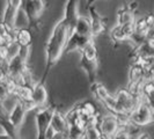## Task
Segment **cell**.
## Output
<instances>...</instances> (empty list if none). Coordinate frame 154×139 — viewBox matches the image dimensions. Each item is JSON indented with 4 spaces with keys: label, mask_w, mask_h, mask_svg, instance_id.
Masks as SVG:
<instances>
[{
    "label": "cell",
    "mask_w": 154,
    "mask_h": 139,
    "mask_svg": "<svg viewBox=\"0 0 154 139\" xmlns=\"http://www.w3.org/2000/svg\"><path fill=\"white\" fill-rule=\"evenodd\" d=\"M80 63L79 66L86 73L91 82L96 81L97 79V70H99V58H97V49L95 44V39H92L85 48L80 51Z\"/></svg>",
    "instance_id": "obj_2"
},
{
    "label": "cell",
    "mask_w": 154,
    "mask_h": 139,
    "mask_svg": "<svg viewBox=\"0 0 154 139\" xmlns=\"http://www.w3.org/2000/svg\"><path fill=\"white\" fill-rule=\"evenodd\" d=\"M49 128L54 133H67L69 132V124L66 121V117L60 110L56 108L52 114V117L50 119Z\"/></svg>",
    "instance_id": "obj_17"
},
{
    "label": "cell",
    "mask_w": 154,
    "mask_h": 139,
    "mask_svg": "<svg viewBox=\"0 0 154 139\" xmlns=\"http://www.w3.org/2000/svg\"><path fill=\"white\" fill-rule=\"evenodd\" d=\"M134 139H151V137L146 132H139L138 134L134 137Z\"/></svg>",
    "instance_id": "obj_30"
},
{
    "label": "cell",
    "mask_w": 154,
    "mask_h": 139,
    "mask_svg": "<svg viewBox=\"0 0 154 139\" xmlns=\"http://www.w3.org/2000/svg\"><path fill=\"white\" fill-rule=\"evenodd\" d=\"M71 32H75L80 36H86V37H92L91 34V22L88 16L86 15H80L78 16L77 21L74 23V27Z\"/></svg>",
    "instance_id": "obj_18"
},
{
    "label": "cell",
    "mask_w": 154,
    "mask_h": 139,
    "mask_svg": "<svg viewBox=\"0 0 154 139\" xmlns=\"http://www.w3.org/2000/svg\"><path fill=\"white\" fill-rule=\"evenodd\" d=\"M153 50H154V37L153 35H151L143 43L133 46L131 52L129 54V58L134 63L140 60V59H143V58L153 57Z\"/></svg>",
    "instance_id": "obj_12"
},
{
    "label": "cell",
    "mask_w": 154,
    "mask_h": 139,
    "mask_svg": "<svg viewBox=\"0 0 154 139\" xmlns=\"http://www.w3.org/2000/svg\"><path fill=\"white\" fill-rule=\"evenodd\" d=\"M23 13L27 17L28 29L32 31H38L43 24L41 16L43 15L46 7L45 0H23Z\"/></svg>",
    "instance_id": "obj_4"
},
{
    "label": "cell",
    "mask_w": 154,
    "mask_h": 139,
    "mask_svg": "<svg viewBox=\"0 0 154 139\" xmlns=\"http://www.w3.org/2000/svg\"><path fill=\"white\" fill-rule=\"evenodd\" d=\"M116 139H134V138H133V137H131V136H129L128 133H125V132H124V130H123V128H122V131L117 134Z\"/></svg>",
    "instance_id": "obj_28"
},
{
    "label": "cell",
    "mask_w": 154,
    "mask_h": 139,
    "mask_svg": "<svg viewBox=\"0 0 154 139\" xmlns=\"http://www.w3.org/2000/svg\"><path fill=\"white\" fill-rule=\"evenodd\" d=\"M71 31H72L71 26L64 19H60L54 24V29L48 39L45 49H44V51H45V67H44V72L42 74V78L39 80L41 84L45 85L46 78L49 77L51 70L54 69V65L62 58Z\"/></svg>",
    "instance_id": "obj_1"
},
{
    "label": "cell",
    "mask_w": 154,
    "mask_h": 139,
    "mask_svg": "<svg viewBox=\"0 0 154 139\" xmlns=\"http://www.w3.org/2000/svg\"><path fill=\"white\" fill-rule=\"evenodd\" d=\"M100 139H115V138H107V137H102V136H100Z\"/></svg>",
    "instance_id": "obj_32"
},
{
    "label": "cell",
    "mask_w": 154,
    "mask_h": 139,
    "mask_svg": "<svg viewBox=\"0 0 154 139\" xmlns=\"http://www.w3.org/2000/svg\"><path fill=\"white\" fill-rule=\"evenodd\" d=\"M14 42H16L21 48H30L32 44V32L28 28H16Z\"/></svg>",
    "instance_id": "obj_19"
},
{
    "label": "cell",
    "mask_w": 154,
    "mask_h": 139,
    "mask_svg": "<svg viewBox=\"0 0 154 139\" xmlns=\"http://www.w3.org/2000/svg\"><path fill=\"white\" fill-rule=\"evenodd\" d=\"M20 52V45L16 42H12L7 45V62L9 59L16 57Z\"/></svg>",
    "instance_id": "obj_25"
},
{
    "label": "cell",
    "mask_w": 154,
    "mask_h": 139,
    "mask_svg": "<svg viewBox=\"0 0 154 139\" xmlns=\"http://www.w3.org/2000/svg\"><path fill=\"white\" fill-rule=\"evenodd\" d=\"M12 92V82L9 80H5L0 82V102Z\"/></svg>",
    "instance_id": "obj_24"
},
{
    "label": "cell",
    "mask_w": 154,
    "mask_h": 139,
    "mask_svg": "<svg viewBox=\"0 0 154 139\" xmlns=\"http://www.w3.org/2000/svg\"><path fill=\"white\" fill-rule=\"evenodd\" d=\"M79 108L81 110V113L86 115L87 117H99L100 113H99V109L95 106V103L89 100L81 101L78 103Z\"/></svg>",
    "instance_id": "obj_20"
},
{
    "label": "cell",
    "mask_w": 154,
    "mask_h": 139,
    "mask_svg": "<svg viewBox=\"0 0 154 139\" xmlns=\"http://www.w3.org/2000/svg\"><path fill=\"white\" fill-rule=\"evenodd\" d=\"M23 0H6L5 1V8H4V13L1 16V22L2 26L7 29V30H15V23L17 19V13L20 11V8L22 7Z\"/></svg>",
    "instance_id": "obj_8"
},
{
    "label": "cell",
    "mask_w": 154,
    "mask_h": 139,
    "mask_svg": "<svg viewBox=\"0 0 154 139\" xmlns=\"http://www.w3.org/2000/svg\"><path fill=\"white\" fill-rule=\"evenodd\" d=\"M30 103L35 110L38 108H43L46 106V103H48V92H46L44 84H41L39 81L34 84L32 91H31Z\"/></svg>",
    "instance_id": "obj_14"
},
{
    "label": "cell",
    "mask_w": 154,
    "mask_h": 139,
    "mask_svg": "<svg viewBox=\"0 0 154 139\" xmlns=\"http://www.w3.org/2000/svg\"><path fill=\"white\" fill-rule=\"evenodd\" d=\"M153 91H154L153 80H145V81L141 84V86H140V92H139V94H140V99L152 104Z\"/></svg>",
    "instance_id": "obj_21"
},
{
    "label": "cell",
    "mask_w": 154,
    "mask_h": 139,
    "mask_svg": "<svg viewBox=\"0 0 154 139\" xmlns=\"http://www.w3.org/2000/svg\"><path fill=\"white\" fill-rule=\"evenodd\" d=\"M134 23V22H133ZM133 23L126 24H116L109 31V37L115 44H119L129 41L133 34Z\"/></svg>",
    "instance_id": "obj_13"
},
{
    "label": "cell",
    "mask_w": 154,
    "mask_h": 139,
    "mask_svg": "<svg viewBox=\"0 0 154 139\" xmlns=\"http://www.w3.org/2000/svg\"><path fill=\"white\" fill-rule=\"evenodd\" d=\"M87 11H88V19L91 22L92 39H95L107 30V22H106V19L97 12L95 5L87 6Z\"/></svg>",
    "instance_id": "obj_10"
},
{
    "label": "cell",
    "mask_w": 154,
    "mask_h": 139,
    "mask_svg": "<svg viewBox=\"0 0 154 139\" xmlns=\"http://www.w3.org/2000/svg\"><path fill=\"white\" fill-rule=\"evenodd\" d=\"M153 106L146 101L140 100L136 108L126 117V123L134 125L137 128H143L153 123Z\"/></svg>",
    "instance_id": "obj_5"
},
{
    "label": "cell",
    "mask_w": 154,
    "mask_h": 139,
    "mask_svg": "<svg viewBox=\"0 0 154 139\" xmlns=\"http://www.w3.org/2000/svg\"><path fill=\"white\" fill-rule=\"evenodd\" d=\"M91 93L94 95V97L108 110L109 114L116 116L122 122H126V116L119 110L117 103H116L114 95H111L108 92L106 86L102 85L100 81H97V80L94 81V82H91Z\"/></svg>",
    "instance_id": "obj_3"
},
{
    "label": "cell",
    "mask_w": 154,
    "mask_h": 139,
    "mask_svg": "<svg viewBox=\"0 0 154 139\" xmlns=\"http://www.w3.org/2000/svg\"><path fill=\"white\" fill-rule=\"evenodd\" d=\"M17 101L19 100L16 99L15 95L11 92L4 99V100L0 102V104H1V107H2V109H4V111L8 115V114L11 113V110L14 108V106L16 104V102H17Z\"/></svg>",
    "instance_id": "obj_22"
},
{
    "label": "cell",
    "mask_w": 154,
    "mask_h": 139,
    "mask_svg": "<svg viewBox=\"0 0 154 139\" xmlns=\"http://www.w3.org/2000/svg\"><path fill=\"white\" fill-rule=\"evenodd\" d=\"M31 110L32 109H31V107L29 104L17 101L16 104L14 106V108L12 109L11 113L8 114V121H9V123L12 124V126L19 133H20V130H21L23 123L26 121V116Z\"/></svg>",
    "instance_id": "obj_11"
},
{
    "label": "cell",
    "mask_w": 154,
    "mask_h": 139,
    "mask_svg": "<svg viewBox=\"0 0 154 139\" xmlns=\"http://www.w3.org/2000/svg\"><path fill=\"white\" fill-rule=\"evenodd\" d=\"M116 100V103L118 106L119 110L123 113L124 115L128 117V115L131 113L133 109L136 108V106L140 102V97L133 95L130 93L126 88H119L114 95Z\"/></svg>",
    "instance_id": "obj_9"
},
{
    "label": "cell",
    "mask_w": 154,
    "mask_h": 139,
    "mask_svg": "<svg viewBox=\"0 0 154 139\" xmlns=\"http://www.w3.org/2000/svg\"><path fill=\"white\" fill-rule=\"evenodd\" d=\"M56 107L54 106H48L43 108L36 109L35 113V124H36V132L37 137L36 139H46L45 134L50 125V119L52 117Z\"/></svg>",
    "instance_id": "obj_7"
},
{
    "label": "cell",
    "mask_w": 154,
    "mask_h": 139,
    "mask_svg": "<svg viewBox=\"0 0 154 139\" xmlns=\"http://www.w3.org/2000/svg\"><path fill=\"white\" fill-rule=\"evenodd\" d=\"M138 8V2L136 0H131L129 5L121 7L117 12V23L116 24H126L133 23L136 21V11Z\"/></svg>",
    "instance_id": "obj_15"
},
{
    "label": "cell",
    "mask_w": 154,
    "mask_h": 139,
    "mask_svg": "<svg viewBox=\"0 0 154 139\" xmlns=\"http://www.w3.org/2000/svg\"><path fill=\"white\" fill-rule=\"evenodd\" d=\"M51 139H69V133H54Z\"/></svg>",
    "instance_id": "obj_29"
},
{
    "label": "cell",
    "mask_w": 154,
    "mask_h": 139,
    "mask_svg": "<svg viewBox=\"0 0 154 139\" xmlns=\"http://www.w3.org/2000/svg\"><path fill=\"white\" fill-rule=\"evenodd\" d=\"M92 37H86V36H80L75 32H71L66 42V45H65V50L64 52L65 54H69V52H73V51H81L86 44H88Z\"/></svg>",
    "instance_id": "obj_16"
},
{
    "label": "cell",
    "mask_w": 154,
    "mask_h": 139,
    "mask_svg": "<svg viewBox=\"0 0 154 139\" xmlns=\"http://www.w3.org/2000/svg\"><path fill=\"white\" fill-rule=\"evenodd\" d=\"M97 1H100V0H91L89 2H87V6H89V5H94L95 2H97Z\"/></svg>",
    "instance_id": "obj_31"
},
{
    "label": "cell",
    "mask_w": 154,
    "mask_h": 139,
    "mask_svg": "<svg viewBox=\"0 0 154 139\" xmlns=\"http://www.w3.org/2000/svg\"><path fill=\"white\" fill-rule=\"evenodd\" d=\"M2 28V22H1V17H0V29Z\"/></svg>",
    "instance_id": "obj_33"
},
{
    "label": "cell",
    "mask_w": 154,
    "mask_h": 139,
    "mask_svg": "<svg viewBox=\"0 0 154 139\" xmlns=\"http://www.w3.org/2000/svg\"><path fill=\"white\" fill-rule=\"evenodd\" d=\"M123 123L119 118L108 113L106 115H100L96 122V128L102 137L116 139L117 134L122 131Z\"/></svg>",
    "instance_id": "obj_6"
},
{
    "label": "cell",
    "mask_w": 154,
    "mask_h": 139,
    "mask_svg": "<svg viewBox=\"0 0 154 139\" xmlns=\"http://www.w3.org/2000/svg\"><path fill=\"white\" fill-rule=\"evenodd\" d=\"M100 132L96 128V124H89L85 129L81 139H100Z\"/></svg>",
    "instance_id": "obj_23"
},
{
    "label": "cell",
    "mask_w": 154,
    "mask_h": 139,
    "mask_svg": "<svg viewBox=\"0 0 154 139\" xmlns=\"http://www.w3.org/2000/svg\"><path fill=\"white\" fill-rule=\"evenodd\" d=\"M8 73H7V66L6 62H0V82L7 80Z\"/></svg>",
    "instance_id": "obj_26"
},
{
    "label": "cell",
    "mask_w": 154,
    "mask_h": 139,
    "mask_svg": "<svg viewBox=\"0 0 154 139\" xmlns=\"http://www.w3.org/2000/svg\"><path fill=\"white\" fill-rule=\"evenodd\" d=\"M0 62H7V45H0Z\"/></svg>",
    "instance_id": "obj_27"
}]
</instances>
